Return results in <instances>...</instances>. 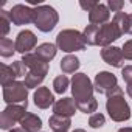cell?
Returning <instances> with one entry per match:
<instances>
[{"instance_id":"cell-1","label":"cell","mask_w":132,"mask_h":132,"mask_svg":"<svg viewBox=\"0 0 132 132\" xmlns=\"http://www.w3.org/2000/svg\"><path fill=\"white\" fill-rule=\"evenodd\" d=\"M106 110H107L109 117L117 123H123L130 118V107H129L127 101L124 100V93H123L121 87L117 86L112 92L107 93Z\"/></svg>"},{"instance_id":"cell-2","label":"cell","mask_w":132,"mask_h":132,"mask_svg":"<svg viewBox=\"0 0 132 132\" xmlns=\"http://www.w3.org/2000/svg\"><path fill=\"white\" fill-rule=\"evenodd\" d=\"M86 45L84 34L78 30H62L56 36V47L65 53L81 51L86 48Z\"/></svg>"},{"instance_id":"cell-3","label":"cell","mask_w":132,"mask_h":132,"mask_svg":"<svg viewBox=\"0 0 132 132\" xmlns=\"http://www.w3.org/2000/svg\"><path fill=\"white\" fill-rule=\"evenodd\" d=\"M59 22L57 11L50 5H37L34 8V27L42 33H50Z\"/></svg>"},{"instance_id":"cell-4","label":"cell","mask_w":132,"mask_h":132,"mask_svg":"<svg viewBox=\"0 0 132 132\" xmlns=\"http://www.w3.org/2000/svg\"><path fill=\"white\" fill-rule=\"evenodd\" d=\"M93 82L90 81V78L86 73H75L72 78V93H73V100L76 101V104L79 103H86L93 96Z\"/></svg>"},{"instance_id":"cell-5","label":"cell","mask_w":132,"mask_h":132,"mask_svg":"<svg viewBox=\"0 0 132 132\" xmlns=\"http://www.w3.org/2000/svg\"><path fill=\"white\" fill-rule=\"evenodd\" d=\"M3 101L10 104L28 106V87L22 81H14L3 86Z\"/></svg>"},{"instance_id":"cell-6","label":"cell","mask_w":132,"mask_h":132,"mask_svg":"<svg viewBox=\"0 0 132 132\" xmlns=\"http://www.w3.org/2000/svg\"><path fill=\"white\" fill-rule=\"evenodd\" d=\"M27 106L23 104H10L3 109L0 115V127L3 130H11L16 123H20L22 118L27 115Z\"/></svg>"},{"instance_id":"cell-7","label":"cell","mask_w":132,"mask_h":132,"mask_svg":"<svg viewBox=\"0 0 132 132\" xmlns=\"http://www.w3.org/2000/svg\"><path fill=\"white\" fill-rule=\"evenodd\" d=\"M123 36L121 30L118 28L117 23L113 22H107L101 27H98V34H96V45L100 47H109L112 42H115L117 39H120Z\"/></svg>"},{"instance_id":"cell-8","label":"cell","mask_w":132,"mask_h":132,"mask_svg":"<svg viewBox=\"0 0 132 132\" xmlns=\"http://www.w3.org/2000/svg\"><path fill=\"white\" fill-rule=\"evenodd\" d=\"M10 19H11V23L13 25H17V27H22V25H28V23H33L34 22V8H30L28 5H14L10 11Z\"/></svg>"},{"instance_id":"cell-9","label":"cell","mask_w":132,"mask_h":132,"mask_svg":"<svg viewBox=\"0 0 132 132\" xmlns=\"http://www.w3.org/2000/svg\"><path fill=\"white\" fill-rule=\"evenodd\" d=\"M118 86V81H117V76L110 72H100L95 79H93V89L98 92V93H104L107 95L109 92H112L115 87Z\"/></svg>"},{"instance_id":"cell-10","label":"cell","mask_w":132,"mask_h":132,"mask_svg":"<svg viewBox=\"0 0 132 132\" xmlns=\"http://www.w3.org/2000/svg\"><path fill=\"white\" fill-rule=\"evenodd\" d=\"M36 44H37L36 34L30 30H23L16 37V51H19L20 54L25 56V54L31 53V50H34Z\"/></svg>"},{"instance_id":"cell-11","label":"cell","mask_w":132,"mask_h":132,"mask_svg":"<svg viewBox=\"0 0 132 132\" xmlns=\"http://www.w3.org/2000/svg\"><path fill=\"white\" fill-rule=\"evenodd\" d=\"M101 57L106 64L112 65V67H117V69H123L124 67V56H123V50L118 48V47H113V45H109V47H104L101 50Z\"/></svg>"},{"instance_id":"cell-12","label":"cell","mask_w":132,"mask_h":132,"mask_svg":"<svg viewBox=\"0 0 132 132\" xmlns=\"http://www.w3.org/2000/svg\"><path fill=\"white\" fill-rule=\"evenodd\" d=\"M22 62L25 64V67L28 69V72H34V73H42L47 75L50 65L47 61H44L42 57H39L36 53H28L22 57Z\"/></svg>"},{"instance_id":"cell-13","label":"cell","mask_w":132,"mask_h":132,"mask_svg":"<svg viewBox=\"0 0 132 132\" xmlns=\"http://www.w3.org/2000/svg\"><path fill=\"white\" fill-rule=\"evenodd\" d=\"M76 110H78V106L73 98H61L53 106V112L56 115H64V117H72L75 115Z\"/></svg>"},{"instance_id":"cell-14","label":"cell","mask_w":132,"mask_h":132,"mask_svg":"<svg viewBox=\"0 0 132 132\" xmlns=\"http://www.w3.org/2000/svg\"><path fill=\"white\" fill-rule=\"evenodd\" d=\"M109 17H110V10L107 8V5H103V3H98L89 13V22L92 25H98V27L107 23Z\"/></svg>"},{"instance_id":"cell-15","label":"cell","mask_w":132,"mask_h":132,"mask_svg":"<svg viewBox=\"0 0 132 132\" xmlns=\"http://www.w3.org/2000/svg\"><path fill=\"white\" fill-rule=\"evenodd\" d=\"M33 98H34V104L39 109H48L50 106H54V103H56L54 96H53V93L50 92L48 87H37Z\"/></svg>"},{"instance_id":"cell-16","label":"cell","mask_w":132,"mask_h":132,"mask_svg":"<svg viewBox=\"0 0 132 132\" xmlns=\"http://www.w3.org/2000/svg\"><path fill=\"white\" fill-rule=\"evenodd\" d=\"M48 124H50L53 132H67L70 129V126H72V118L53 113L50 117V120H48Z\"/></svg>"},{"instance_id":"cell-17","label":"cell","mask_w":132,"mask_h":132,"mask_svg":"<svg viewBox=\"0 0 132 132\" xmlns=\"http://www.w3.org/2000/svg\"><path fill=\"white\" fill-rule=\"evenodd\" d=\"M20 126H22L25 130H28V132H39L40 127H42V120H40V117H37V115L28 112V113L22 118Z\"/></svg>"},{"instance_id":"cell-18","label":"cell","mask_w":132,"mask_h":132,"mask_svg":"<svg viewBox=\"0 0 132 132\" xmlns=\"http://www.w3.org/2000/svg\"><path fill=\"white\" fill-rule=\"evenodd\" d=\"M57 47L54 45V44H50V42H44V44H40L37 48H36V54L39 56V57H42L44 61H47V62H50L54 56H56V53H57Z\"/></svg>"},{"instance_id":"cell-19","label":"cell","mask_w":132,"mask_h":132,"mask_svg":"<svg viewBox=\"0 0 132 132\" xmlns=\"http://www.w3.org/2000/svg\"><path fill=\"white\" fill-rule=\"evenodd\" d=\"M79 65H81V62H79V59L76 56L67 54L65 57H62V61H61V70L64 73H75L79 69Z\"/></svg>"},{"instance_id":"cell-20","label":"cell","mask_w":132,"mask_h":132,"mask_svg":"<svg viewBox=\"0 0 132 132\" xmlns=\"http://www.w3.org/2000/svg\"><path fill=\"white\" fill-rule=\"evenodd\" d=\"M17 81V73L14 70L13 65H6V64H2L0 65V82L2 86H6L10 82H14Z\"/></svg>"},{"instance_id":"cell-21","label":"cell","mask_w":132,"mask_h":132,"mask_svg":"<svg viewBox=\"0 0 132 132\" xmlns=\"http://www.w3.org/2000/svg\"><path fill=\"white\" fill-rule=\"evenodd\" d=\"M113 23H117L118 25V28L121 30V33L124 34V33H127L129 34V31H130V22H132V17H130V14H126V13H117L115 16H113V20H112Z\"/></svg>"},{"instance_id":"cell-22","label":"cell","mask_w":132,"mask_h":132,"mask_svg":"<svg viewBox=\"0 0 132 132\" xmlns=\"http://www.w3.org/2000/svg\"><path fill=\"white\" fill-rule=\"evenodd\" d=\"M45 76H47V75L34 73V72H28L27 76H25V81H23V82H25V86H27L28 89H36L37 86H40V84L44 82Z\"/></svg>"},{"instance_id":"cell-23","label":"cell","mask_w":132,"mask_h":132,"mask_svg":"<svg viewBox=\"0 0 132 132\" xmlns=\"http://www.w3.org/2000/svg\"><path fill=\"white\" fill-rule=\"evenodd\" d=\"M16 51V42H13L11 39L5 37L0 39V56L2 57H11Z\"/></svg>"},{"instance_id":"cell-24","label":"cell","mask_w":132,"mask_h":132,"mask_svg":"<svg viewBox=\"0 0 132 132\" xmlns=\"http://www.w3.org/2000/svg\"><path fill=\"white\" fill-rule=\"evenodd\" d=\"M10 25H11V19L6 10H0V37L5 39L6 34L10 33Z\"/></svg>"},{"instance_id":"cell-25","label":"cell","mask_w":132,"mask_h":132,"mask_svg":"<svg viewBox=\"0 0 132 132\" xmlns=\"http://www.w3.org/2000/svg\"><path fill=\"white\" fill-rule=\"evenodd\" d=\"M82 34H84V39H86V44H87V45H96L98 25H92V23H89V25L84 28Z\"/></svg>"},{"instance_id":"cell-26","label":"cell","mask_w":132,"mask_h":132,"mask_svg":"<svg viewBox=\"0 0 132 132\" xmlns=\"http://www.w3.org/2000/svg\"><path fill=\"white\" fill-rule=\"evenodd\" d=\"M69 84H70V81H69L67 76H65V75H59V76H56L54 81H53V89H54L56 93L62 95L65 90L69 89Z\"/></svg>"},{"instance_id":"cell-27","label":"cell","mask_w":132,"mask_h":132,"mask_svg":"<svg viewBox=\"0 0 132 132\" xmlns=\"http://www.w3.org/2000/svg\"><path fill=\"white\" fill-rule=\"evenodd\" d=\"M76 106H78V110H81L82 113H93L98 109V101H96V98H92V100H89L86 103H79Z\"/></svg>"},{"instance_id":"cell-28","label":"cell","mask_w":132,"mask_h":132,"mask_svg":"<svg viewBox=\"0 0 132 132\" xmlns=\"http://www.w3.org/2000/svg\"><path fill=\"white\" fill-rule=\"evenodd\" d=\"M106 124V117L103 113H92L89 118V126L92 129H100Z\"/></svg>"},{"instance_id":"cell-29","label":"cell","mask_w":132,"mask_h":132,"mask_svg":"<svg viewBox=\"0 0 132 132\" xmlns=\"http://www.w3.org/2000/svg\"><path fill=\"white\" fill-rule=\"evenodd\" d=\"M11 65L14 67V70H16V73H17V78H22V76L25 78V76H27V73H28L27 70H28V69L25 67V64H23L22 61H16V62H13Z\"/></svg>"},{"instance_id":"cell-30","label":"cell","mask_w":132,"mask_h":132,"mask_svg":"<svg viewBox=\"0 0 132 132\" xmlns=\"http://www.w3.org/2000/svg\"><path fill=\"white\" fill-rule=\"evenodd\" d=\"M107 8L112 10L115 14L121 13V10L124 8V2H123V0H109V2H107Z\"/></svg>"},{"instance_id":"cell-31","label":"cell","mask_w":132,"mask_h":132,"mask_svg":"<svg viewBox=\"0 0 132 132\" xmlns=\"http://www.w3.org/2000/svg\"><path fill=\"white\" fill-rule=\"evenodd\" d=\"M121 76L126 84H132V65H124L121 69Z\"/></svg>"},{"instance_id":"cell-32","label":"cell","mask_w":132,"mask_h":132,"mask_svg":"<svg viewBox=\"0 0 132 132\" xmlns=\"http://www.w3.org/2000/svg\"><path fill=\"white\" fill-rule=\"evenodd\" d=\"M121 50H123V56H124V59H129V61H132V39L126 40Z\"/></svg>"},{"instance_id":"cell-33","label":"cell","mask_w":132,"mask_h":132,"mask_svg":"<svg viewBox=\"0 0 132 132\" xmlns=\"http://www.w3.org/2000/svg\"><path fill=\"white\" fill-rule=\"evenodd\" d=\"M96 5H98V2H79V6H81L82 10H86L87 13H90Z\"/></svg>"},{"instance_id":"cell-34","label":"cell","mask_w":132,"mask_h":132,"mask_svg":"<svg viewBox=\"0 0 132 132\" xmlns=\"http://www.w3.org/2000/svg\"><path fill=\"white\" fill-rule=\"evenodd\" d=\"M10 132H28V130H25V129H23L22 126H19V127H13V129H11Z\"/></svg>"},{"instance_id":"cell-35","label":"cell","mask_w":132,"mask_h":132,"mask_svg":"<svg viewBox=\"0 0 132 132\" xmlns=\"http://www.w3.org/2000/svg\"><path fill=\"white\" fill-rule=\"evenodd\" d=\"M126 92H127V95L132 98V84H126Z\"/></svg>"},{"instance_id":"cell-36","label":"cell","mask_w":132,"mask_h":132,"mask_svg":"<svg viewBox=\"0 0 132 132\" xmlns=\"http://www.w3.org/2000/svg\"><path fill=\"white\" fill-rule=\"evenodd\" d=\"M118 132H132V127H121L118 129Z\"/></svg>"},{"instance_id":"cell-37","label":"cell","mask_w":132,"mask_h":132,"mask_svg":"<svg viewBox=\"0 0 132 132\" xmlns=\"http://www.w3.org/2000/svg\"><path fill=\"white\" fill-rule=\"evenodd\" d=\"M72 132H87V130H84V129H75V130H72Z\"/></svg>"},{"instance_id":"cell-38","label":"cell","mask_w":132,"mask_h":132,"mask_svg":"<svg viewBox=\"0 0 132 132\" xmlns=\"http://www.w3.org/2000/svg\"><path fill=\"white\" fill-rule=\"evenodd\" d=\"M130 17H132V14H130ZM129 34H132V22H130V31H129Z\"/></svg>"}]
</instances>
